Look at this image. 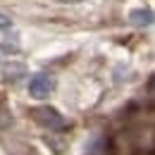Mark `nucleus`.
I'll list each match as a JSON object with an SVG mask.
<instances>
[{"label": "nucleus", "mask_w": 155, "mask_h": 155, "mask_svg": "<svg viewBox=\"0 0 155 155\" xmlns=\"http://www.w3.org/2000/svg\"><path fill=\"white\" fill-rule=\"evenodd\" d=\"M31 117H34V122H36L38 127L48 129V131H60V129H64V117L60 115L55 107H48V105L34 107V110H31Z\"/></svg>", "instance_id": "f257e3e1"}, {"label": "nucleus", "mask_w": 155, "mask_h": 155, "mask_svg": "<svg viewBox=\"0 0 155 155\" xmlns=\"http://www.w3.org/2000/svg\"><path fill=\"white\" fill-rule=\"evenodd\" d=\"M55 91V79L50 74H34L29 79V96L36 100H45Z\"/></svg>", "instance_id": "f03ea898"}, {"label": "nucleus", "mask_w": 155, "mask_h": 155, "mask_svg": "<svg viewBox=\"0 0 155 155\" xmlns=\"http://www.w3.org/2000/svg\"><path fill=\"white\" fill-rule=\"evenodd\" d=\"M129 21L134 26H138V29H146V26L153 24V10L150 7H138V10H134L129 15Z\"/></svg>", "instance_id": "7ed1b4c3"}, {"label": "nucleus", "mask_w": 155, "mask_h": 155, "mask_svg": "<svg viewBox=\"0 0 155 155\" xmlns=\"http://www.w3.org/2000/svg\"><path fill=\"white\" fill-rule=\"evenodd\" d=\"M12 67H15V69H5V77L15 81V79H19L21 74H24V64H12Z\"/></svg>", "instance_id": "20e7f679"}, {"label": "nucleus", "mask_w": 155, "mask_h": 155, "mask_svg": "<svg viewBox=\"0 0 155 155\" xmlns=\"http://www.w3.org/2000/svg\"><path fill=\"white\" fill-rule=\"evenodd\" d=\"M7 29H12V19L0 12V31H7Z\"/></svg>", "instance_id": "39448f33"}, {"label": "nucleus", "mask_w": 155, "mask_h": 155, "mask_svg": "<svg viewBox=\"0 0 155 155\" xmlns=\"http://www.w3.org/2000/svg\"><path fill=\"white\" fill-rule=\"evenodd\" d=\"M69 2H79V0H69Z\"/></svg>", "instance_id": "423d86ee"}]
</instances>
